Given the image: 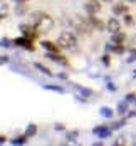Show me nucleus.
Wrapping results in <instances>:
<instances>
[{
  "instance_id": "18",
  "label": "nucleus",
  "mask_w": 136,
  "mask_h": 146,
  "mask_svg": "<svg viewBox=\"0 0 136 146\" xmlns=\"http://www.w3.org/2000/svg\"><path fill=\"white\" fill-rule=\"evenodd\" d=\"M32 66H34V69L40 71V72H42V74H45V76H54V74H52V71H50L49 67H45L44 64H40V62H34Z\"/></svg>"
},
{
  "instance_id": "34",
  "label": "nucleus",
  "mask_w": 136,
  "mask_h": 146,
  "mask_svg": "<svg viewBox=\"0 0 136 146\" xmlns=\"http://www.w3.org/2000/svg\"><path fill=\"white\" fill-rule=\"evenodd\" d=\"M15 3H27V2H30V0H14Z\"/></svg>"
},
{
  "instance_id": "36",
  "label": "nucleus",
  "mask_w": 136,
  "mask_h": 146,
  "mask_svg": "<svg viewBox=\"0 0 136 146\" xmlns=\"http://www.w3.org/2000/svg\"><path fill=\"white\" fill-rule=\"evenodd\" d=\"M101 2H106V3H111L113 0H101Z\"/></svg>"
},
{
  "instance_id": "32",
  "label": "nucleus",
  "mask_w": 136,
  "mask_h": 146,
  "mask_svg": "<svg viewBox=\"0 0 136 146\" xmlns=\"http://www.w3.org/2000/svg\"><path fill=\"white\" fill-rule=\"evenodd\" d=\"M3 143H7V136L0 134V145H3Z\"/></svg>"
},
{
  "instance_id": "14",
  "label": "nucleus",
  "mask_w": 136,
  "mask_h": 146,
  "mask_svg": "<svg viewBox=\"0 0 136 146\" xmlns=\"http://www.w3.org/2000/svg\"><path fill=\"white\" fill-rule=\"evenodd\" d=\"M129 12V9H128V5L126 3H114L113 5V14L116 15H124V14H128Z\"/></svg>"
},
{
  "instance_id": "31",
  "label": "nucleus",
  "mask_w": 136,
  "mask_h": 146,
  "mask_svg": "<svg viewBox=\"0 0 136 146\" xmlns=\"http://www.w3.org/2000/svg\"><path fill=\"white\" fill-rule=\"evenodd\" d=\"M126 117H136V111H128L126 113Z\"/></svg>"
},
{
  "instance_id": "24",
  "label": "nucleus",
  "mask_w": 136,
  "mask_h": 146,
  "mask_svg": "<svg viewBox=\"0 0 136 146\" xmlns=\"http://www.w3.org/2000/svg\"><path fill=\"white\" fill-rule=\"evenodd\" d=\"M77 136H79V131H67L66 133V139L69 141V143H72V141H76L77 139Z\"/></svg>"
},
{
  "instance_id": "3",
  "label": "nucleus",
  "mask_w": 136,
  "mask_h": 146,
  "mask_svg": "<svg viewBox=\"0 0 136 146\" xmlns=\"http://www.w3.org/2000/svg\"><path fill=\"white\" fill-rule=\"evenodd\" d=\"M72 27L79 34H82V35H89L91 32H92V25L89 24V20L84 19V17H79V15H76L74 19H72Z\"/></svg>"
},
{
  "instance_id": "10",
  "label": "nucleus",
  "mask_w": 136,
  "mask_h": 146,
  "mask_svg": "<svg viewBox=\"0 0 136 146\" xmlns=\"http://www.w3.org/2000/svg\"><path fill=\"white\" fill-rule=\"evenodd\" d=\"M106 30H107V32H111V34L119 32V30H121V22L116 19V17H111V19L106 22Z\"/></svg>"
},
{
  "instance_id": "19",
  "label": "nucleus",
  "mask_w": 136,
  "mask_h": 146,
  "mask_svg": "<svg viewBox=\"0 0 136 146\" xmlns=\"http://www.w3.org/2000/svg\"><path fill=\"white\" fill-rule=\"evenodd\" d=\"M37 129H39V128H37V124H35V123H29L24 133H25V134H27L29 138H34V136L37 134Z\"/></svg>"
},
{
  "instance_id": "39",
  "label": "nucleus",
  "mask_w": 136,
  "mask_h": 146,
  "mask_svg": "<svg viewBox=\"0 0 136 146\" xmlns=\"http://www.w3.org/2000/svg\"><path fill=\"white\" fill-rule=\"evenodd\" d=\"M133 74H135V76H136V69H135V72H133Z\"/></svg>"
},
{
  "instance_id": "13",
  "label": "nucleus",
  "mask_w": 136,
  "mask_h": 146,
  "mask_svg": "<svg viewBox=\"0 0 136 146\" xmlns=\"http://www.w3.org/2000/svg\"><path fill=\"white\" fill-rule=\"evenodd\" d=\"M126 39H128V35L124 34V32H114V34H111V42L113 44H124L126 42Z\"/></svg>"
},
{
  "instance_id": "5",
  "label": "nucleus",
  "mask_w": 136,
  "mask_h": 146,
  "mask_svg": "<svg viewBox=\"0 0 136 146\" xmlns=\"http://www.w3.org/2000/svg\"><path fill=\"white\" fill-rule=\"evenodd\" d=\"M14 45L24 47V49H27L30 52H35V40H32V39L25 37V35H20V37L14 39Z\"/></svg>"
},
{
  "instance_id": "23",
  "label": "nucleus",
  "mask_w": 136,
  "mask_h": 146,
  "mask_svg": "<svg viewBox=\"0 0 136 146\" xmlns=\"http://www.w3.org/2000/svg\"><path fill=\"white\" fill-rule=\"evenodd\" d=\"M29 12L27 10V5L25 3H17V7H15V14L17 15H25Z\"/></svg>"
},
{
  "instance_id": "15",
  "label": "nucleus",
  "mask_w": 136,
  "mask_h": 146,
  "mask_svg": "<svg viewBox=\"0 0 136 146\" xmlns=\"http://www.w3.org/2000/svg\"><path fill=\"white\" fill-rule=\"evenodd\" d=\"M27 141H29V136H27L25 133H24V134H20V136H17V138H12V139H10V143H12V145H15V146L25 145Z\"/></svg>"
},
{
  "instance_id": "22",
  "label": "nucleus",
  "mask_w": 136,
  "mask_h": 146,
  "mask_svg": "<svg viewBox=\"0 0 136 146\" xmlns=\"http://www.w3.org/2000/svg\"><path fill=\"white\" fill-rule=\"evenodd\" d=\"M44 89H47V91H56V92H66V89L62 88V86H56V84H44Z\"/></svg>"
},
{
  "instance_id": "29",
  "label": "nucleus",
  "mask_w": 136,
  "mask_h": 146,
  "mask_svg": "<svg viewBox=\"0 0 136 146\" xmlns=\"http://www.w3.org/2000/svg\"><path fill=\"white\" fill-rule=\"evenodd\" d=\"M54 129H56V131H66V126H64L62 123H56V124H54Z\"/></svg>"
},
{
  "instance_id": "16",
  "label": "nucleus",
  "mask_w": 136,
  "mask_h": 146,
  "mask_svg": "<svg viewBox=\"0 0 136 146\" xmlns=\"http://www.w3.org/2000/svg\"><path fill=\"white\" fill-rule=\"evenodd\" d=\"M116 111H118V114L124 116V114L129 111V101H126V99H124V101H121L119 104H118V109H116Z\"/></svg>"
},
{
  "instance_id": "11",
  "label": "nucleus",
  "mask_w": 136,
  "mask_h": 146,
  "mask_svg": "<svg viewBox=\"0 0 136 146\" xmlns=\"http://www.w3.org/2000/svg\"><path fill=\"white\" fill-rule=\"evenodd\" d=\"M40 47H44L47 52H60V47L57 42H52V40H45L42 39L40 40Z\"/></svg>"
},
{
  "instance_id": "8",
  "label": "nucleus",
  "mask_w": 136,
  "mask_h": 146,
  "mask_svg": "<svg viewBox=\"0 0 136 146\" xmlns=\"http://www.w3.org/2000/svg\"><path fill=\"white\" fill-rule=\"evenodd\" d=\"M88 20H89V24L92 25L94 30H99V32L106 30V22L103 19H99L98 15H88Z\"/></svg>"
},
{
  "instance_id": "12",
  "label": "nucleus",
  "mask_w": 136,
  "mask_h": 146,
  "mask_svg": "<svg viewBox=\"0 0 136 146\" xmlns=\"http://www.w3.org/2000/svg\"><path fill=\"white\" fill-rule=\"evenodd\" d=\"M106 50H107V52H113V54H116V56H123V54L126 52L123 44H113V42L106 45Z\"/></svg>"
},
{
  "instance_id": "27",
  "label": "nucleus",
  "mask_w": 136,
  "mask_h": 146,
  "mask_svg": "<svg viewBox=\"0 0 136 146\" xmlns=\"http://www.w3.org/2000/svg\"><path fill=\"white\" fill-rule=\"evenodd\" d=\"M126 101H129V102H135L136 99V92H129V94H126V98H124Z\"/></svg>"
},
{
  "instance_id": "30",
  "label": "nucleus",
  "mask_w": 136,
  "mask_h": 146,
  "mask_svg": "<svg viewBox=\"0 0 136 146\" xmlns=\"http://www.w3.org/2000/svg\"><path fill=\"white\" fill-rule=\"evenodd\" d=\"M107 89H109V91H113V92H114V91H116V86H114V84H113V82H111V81H107Z\"/></svg>"
},
{
  "instance_id": "4",
  "label": "nucleus",
  "mask_w": 136,
  "mask_h": 146,
  "mask_svg": "<svg viewBox=\"0 0 136 146\" xmlns=\"http://www.w3.org/2000/svg\"><path fill=\"white\" fill-rule=\"evenodd\" d=\"M19 30H20V34L22 35H25V37H29L32 40H37V37H39V29L34 25V24H20L19 25Z\"/></svg>"
},
{
  "instance_id": "17",
  "label": "nucleus",
  "mask_w": 136,
  "mask_h": 146,
  "mask_svg": "<svg viewBox=\"0 0 136 146\" xmlns=\"http://www.w3.org/2000/svg\"><path fill=\"white\" fill-rule=\"evenodd\" d=\"M72 88L77 89V91H79L82 96H86V98H89V96H92V94H94V91H92V89L84 88V86H79V84H72Z\"/></svg>"
},
{
  "instance_id": "9",
  "label": "nucleus",
  "mask_w": 136,
  "mask_h": 146,
  "mask_svg": "<svg viewBox=\"0 0 136 146\" xmlns=\"http://www.w3.org/2000/svg\"><path fill=\"white\" fill-rule=\"evenodd\" d=\"M45 57L49 59V60H54V62H57V64H62V66L69 67V60L64 57L60 52H45Z\"/></svg>"
},
{
  "instance_id": "28",
  "label": "nucleus",
  "mask_w": 136,
  "mask_h": 146,
  "mask_svg": "<svg viewBox=\"0 0 136 146\" xmlns=\"http://www.w3.org/2000/svg\"><path fill=\"white\" fill-rule=\"evenodd\" d=\"M136 60V49H131L129 50V59H128V62H133Z\"/></svg>"
},
{
  "instance_id": "40",
  "label": "nucleus",
  "mask_w": 136,
  "mask_h": 146,
  "mask_svg": "<svg viewBox=\"0 0 136 146\" xmlns=\"http://www.w3.org/2000/svg\"><path fill=\"white\" fill-rule=\"evenodd\" d=\"M135 102H136V99H135Z\"/></svg>"
},
{
  "instance_id": "38",
  "label": "nucleus",
  "mask_w": 136,
  "mask_h": 146,
  "mask_svg": "<svg viewBox=\"0 0 136 146\" xmlns=\"http://www.w3.org/2000/svg\"><path fill=\"white\" fill-rule=\"evenodd\" d=\"M128 2H131V3H136V0H128Z\"/></svg>"
},
{
  "instance_id": "1",
  "label": "nucleus",
  "mask_w": 136,
  "mask_h": 146,
  "mask_svg": "<svg viewBox=\"0 0 136 146\" xmlns=\"http://www.w3.org/2000/svg\"><path fill=\"white\" fill-rule=\"evenodd\" d=\"M30 24H34L40 34H45V32H50L54 29V19L45 12H34L30 14Z\"/></svg>"
},
{
  "instance_id": "6",
  "label": "nucleus",
  "mask_w": 136,
  "mask_h": 146,
  "mask_svg": "<svg viewBox=\"0 0 136 146\" xmlns=\"http://www.w3.org/2000/svg\"><path fill=\"white\" fill-rule=\"evenodd\" d=\"M101 7H103L101 0H86L84 3V10L88 12V15H98L101 12Z\"/></svg>"
},
{
  "instance_id": "33",
  "label": "nucleus",
  "mask_w": 136,
  "mask_h": 146,
  "mask_svg": "<svg viewBox=\"0 0 136 146\" xmlns=\"http://www.w3.org/2000/svg\"><path fill=\"white\" fill-rule=\"evenodd\" d=\"M57 77H59V79H64V81H66V79H67V74H57Z\"/></svg>"
},
{
  "instance_id": "7",
  "label": "nucleus",
  "mask_w": 136,
  "mask_h": 146,
  "mask_svg": "<svg viewBox=\"0 0 136 146\" xmlns=\"http://www.w3.org/2000/svg\"><path fill=\"white\" fill-rule=\"evenodd\" d=\"M111 133H113L111 126H106V124H99V126H94V128H92V134H96V136L101 138V139L109 138Z\"/></svg>"
},
{
  "instance_id": "35",
  "label": "nucleus",
  "mask_w": 136,
  "mask_h": 146,
  "mask_svg": "<svg viewBox=\"0 0 136 146\" xmlns=\"http://www.w3.org/2000/svg\"><path fill=\"white\" fill-rule=\"evenodd\" d=\"M123 143H124V139H123V138H119V139H116V145H123Z\"/></svg>"
},
{
  "instance_id": "21",
  "label": "nucleus",
  "mask_w": 136,
  "mask_h": 146,
  "mask_svg": "<svg viewBox=\"0 0 136 146\" xmlns=\"http://www.w3.org/2000/svg\"><path fill=\"white\" fill-rule=\"evenodd\" d=\"M123 22H124V25H128V27H133V25H135V17L128 12V14L123 15Z\"/></svg>"
},
{
  "instance_id": "2",
  "label": "nucleus",
  "mask_w": 136,
  "mask_h": 146,
  "mask_svg": "<svg viewBox=\"0 0 136 146\" xmlns=\"http://www.w3.org/2000/svg\"><path fill=\"white\" fill-rule=\"evenodd\" d=\"M56 42L59 44L60 49H74L76 45H77V39H76V35L72 32L66 30V32H60Z\"/></svg>"
},
{
  "instance_id": "25",
  "label": "nucleus",
  "mask_w": 136,
  "mask_h": 146,
  "mask_svg": "<svg viewBox=\"0 0 136 146\" xmlns=\"http://www.w3.org/2000/svg\"><path fill=\"white\" fill-rule=\"evenodd\" d=\"M124 124H126V117H124V119H121V121H116V123H113V124H111V129H113V131H116V129L123 128Z\"/></svg>"
},
{
  "instance_id": "26",
  "label": "nucleus",
  "mask_w": 136,
  "mask_h": 146,
  "mask_svg": "<svg viewBox=\"0 0 136 146\" xmlns=\"http://www.w3.org/2000/svg\"><path fill=\"white\" fill-rule=\"evenodd\" d=\"M101 62L104 64V67H109V66H111V57H109V54L101 56Z\"/></svg>"
},
{
  "instance_id": "37",
  "label": "nucleus",
  "mask_w": 136,
  "mask_h": 146,
  "mask_svg": "<svg viewBox=\"0 0 136 146\" xmlns=\"http://www.w3.org/2000/svg\"><path fill=\"white\" fill-rule=\"evenodd\" d=\"M3 17H5V14H0V20H2V19H3Z\"/></svg>"
},
{
  "instance_id": "20",
  "label": "nucleus",
  "mask_w": 136,
  "mask_h": 146,
  "mask_svg": "<svg viewBox=\"0 0 136 146\" xmlns=\"http://www.w3.org/2000/svg\"><path fill=\"white\" fill-rule=\"evenodd\" d=\"M99 114H101V116H104L106 119H111V117L114 116V111H113L111 108H106V106H103V108L99 109Z\"/></svg>"
}]
</instances>
